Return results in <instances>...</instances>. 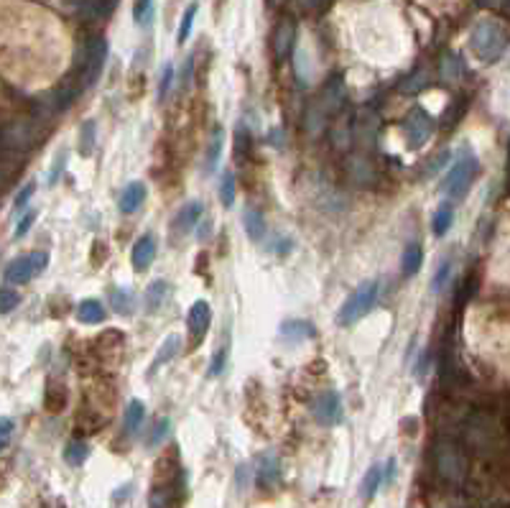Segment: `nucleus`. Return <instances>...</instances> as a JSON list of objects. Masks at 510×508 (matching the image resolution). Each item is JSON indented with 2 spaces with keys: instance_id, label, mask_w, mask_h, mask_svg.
<instances>
[{
  "instance_id": "nucleus-3",
  "label": "nucleus",
  "mask_w": 510,
  "mask_h": 508,
  "mask_svg": "<svg viewBox=\"0 0 510 508\" xmlns=\"http://www.w3.org/2000/svg\"><path fill=\"white\" fill-rule=\"evenodd\" d=\"M375 299H378V284L375 281H365V284H360L355 292L347 297V302L339 307L337 324L339 327H350V324L360 322V319L373 309Z\"/></svg>"
},
{
  "instance_id": "nucleus-11",
  "label": "nucleus",
  "mask_w": 510,
  "mask_h": 508,
  "mask_svg": "<svg viewBox=\"0 0 510 508\" xmlns=\"http://www.w3.org/2000/svg\"><path fill=\"white\" fill-rule=\"evenodd\" d=\"M146 194H148V189L143 182H130V184L120 192V202H118V207H120V212H125V215H133L140 204H143Z\"/></svg>"
},
{
  "instance_id": "nucleus-28",
  "label": "nucleus",
  "mask_w": 510,
  "mask_h": 508,
  "mask_svg": "<svg viewBox=\"0 0 510 508\" xmlns=\"http://www.w3.org/2000/svg\"><path fill=\"white\" fill-rule=\"evenodd\" d=\"M220 202L222 207H232L235 204V174L225 172L222 184H220Z\"/></svg>"
},
{
  "instance_id": "nucleus-1",
  "label": "nucleus",
  "mask_w": 510,
  "mask_h": 508,
  "mask_svg": "<svg viewBox=\"0 0 510 508\" xmlns=\"http://www.w3.org/2000/svg\"><path fill=\"white\" fill-rule=\"evenodd\" d=\"M505 46H508V33L497 21L482 18L475 23L470 33V49L472 54L480 59L482 64H492L503 57Z\"/></svg>"
},
{
  "instance_id": "nucleus-27",
  "label": "nucleus",
  "mask_w": 510,
  "mask_h": 508,
  "mask_svg": "<svg viewBox=\"0 0 510 508\" xmlns=\"http://www.w3.org/2000/svg\"><path fill=\"white\" fill-rule=\"evenodd\" d=\"M153 13H156L153 0H135L133 3V21L140 28H148L153 23Z\"/></svg>"
},
{
  "instance_id": "nucleus-14",
  "label": "nucleus",
  "mask_w": 510,
  "mask_h": 508,
  "mask_svg": "<svg viewBox=\"0 0 510 508\" xmlns=\"http://www.w3.org/2000/svg\"><path fill=\"white\" fill-rule=\"evenodd\" d=\"M105 317H108V311L100 299H84L82 304L76 307V319L82 324H100L105 322Z\"/></svg>"
},
{
  "instance_id": "nucleus-4",
  "label": "nucleus",
  "mask_w": 510,
  "mask_h": 508,
  "mask_svg": "<svg viewBox=\"0 0 510 508\" xmlns=\"http://www.w3.org/2000/svg\"><path fill=\"white\" fill-rule=\"evenodd\" d=\"M46 263H49V253L46 250H36V253H28V255H18V258H13L11 263L6 266V281L13 286H23L38 276V273L44 271Z\"/></svg>"
},
{
  "instance_id": "nucleus-21",
  "label": "nucleus",
  "mask_w": 510,
  "mask_h": 508,
  "mask_svg": "<svg viewBox=\"0 0 510 508\" xmlns=\"http://www.w3.org/2000/svg\"><path fill=\"white\" fill-rule=\"evenodd\" d=\"M278 477H280L278 458H276V455H263V458L258 460V480H261L263 485H276Z\"/></svg>"
},
{
  "instance_id": "nucleus-29",
  "label": "nucleus",
  "mask_w": 510,
  "mask_h": 508,
  "mask_svg": "<svg viewBox=\"0 0 510 508\" xmlns=\"http://www.w3.org/2000/svg\"><path fill=\"white\" fill-rule=\"evenodd\" d=\"M171 87H174V64L166 62L159 77V100H166L169 92H171Z\"/></svg>"
},
{
  "instance_id": "nucleus-26",
  "label": "nucleus",
  "mask_w": 510,
  "mask_h": 508,
  "mask_svg": "<svg viewBox=\"0 0 510 508\" xmlns=\"http://www.w3.org/2000/svg\"><path fill=\"white\" fill-rule=\"evenodd\" d=\"M89 458V447L87 442H79V439H74V442H69V445L64 447V460H67V465H72V468H79V465H84V460Z\"/></svg>"
},
{
  "instance_id": "nucleus-42",
  "label": "nucleus",
  "mask_w": 510,
  "mask_h": 508,
  "mask_svg": "<svg viewBox=\"0 0 510 508\" xmlns=\"http://www.w3.org/2000/svg\"><path fill=\"white\" fill-rule=\"evenodd\" d=\"M248 475H250V468L248 465H240V468H237V485H240V488H248Z\"/></svg>"
},
{
  "instance_id": "nucleus-7",
  "label": "nucleus",
  "mask_w": 510,
  "mask_h": 508,
  "mask_svg": "<svg viewBox=\"0 0 510 508\" xmlns=\"http://www.w3.org/2000/svg\"><path fill=\"white\" fill-rule=\"evenodd\" d=\"M105 59H108V41H105V38H95V41L84 49V62H82V67H84L82 84L84 87H92V84L100 79Z\"/></svg>"
},
{
  "instance_id": "nucleus-35",
  "label": "nucleus",
  "mask_w": 510,
  "mask_h": 508,
  "mask_svg": "<svg viewBox=\"0 0 510 508\" xmlns=\"http://www.w3.org/2000/svg\"><path fill=\"white\" fill-rule=\"evenodd\" d=\"M449 159H452V151H441L436 159L429 164V169H426V177H434V174H439L441 169H444L446 164H449Z\"/></svg>"
},
{
  "instance_id": "nucleus-22",
  "label": "nucleus",
  "mask_w": 510,
  "mask_h": 508,
  "mask_svg": "<svg viewBox=\"0 0 510 508\" xmlns=\"http://www.w3.org/2000/svg\"><path fill=\"white\" fill-rule=\"evenodd\" d=\"M197 13H199L197 3H189V6H186V11L181 13V21H178V28H176V44H178V46L189 41L191 28H194V18H197Z\"/></svg>"
},
{
  "instance_id": "nucleus-23",
  "label": "nucleus",
  "mask_w": 510,
  "mask_h": 508,
  "mask_svg": "<svg viewBox=\"0 0 510 508\" xmlns=\"http://www.w3.org/2000/svg\"><path fill=\"white\" fill-rule=\"evenodd\" d=\"M452 223H454V207L452 204H441L439 210H436V215H434V220H431L434 236L444 238L446 233H449V228H452Z\"/></svg>"
},
{
  "instance_id": "nucleus-36",
  "label": "nucleus",
  "mask_w": 510,
  "mask_h": 508,
  "mask_svg": "<svg viewBox=\"0 0 510 508\" xmlns=\"http://www.w3.org/2000/svg\"><path fill=\"white\" fill-rule=\"evenodd\" d=\"M21 304V297L18 292H13V289H3V314H11L16 307Z\"/></svg>"
},
{
  "instance_id": "nucleus-20",
  "label": "nucleus",
  "mask_w": 510,
  "mask_h": 508,
  "mask_svg": "<svg viewBox=\"0 0 510 508\" xmlns=\"http://www.w3.org/2000/svg\"><path fill=\"white\" fill-rule=\"evenodd\" d=\"M421 260H424V250H421L419 243H408L406 248H403V255H401V271L403 276H416L421 268Z\"/></svg>"
},
{
  "instance_id": "nucleus-39",
  "label": "nucleus",
  "mask_w": 510,
  "mask_h": 508,
  "mask_svg": "<svg viewBox=\"0 0 510 508\" xmlns=\"http://www.w3.org/2000/svg\"><path fill=\"white\" fill-rule=\"evenodd\" d=\"M64 166H67V151H62V156L54 159V169H51V174H49V184H57V179L62 177Z\"/></svg>"
},
{
  "instance_id": "nucleus-16",
  "label": "nucleus",
  "mask_w": 510,
  "mask_h": 508,
  "mask_svg": "<svg viewBox=\"0 0 510 508\" xmlns=\"http://www.w3.org/2000/svg\"><path fill=\"white\" fill-rule=\"evenodd\" d=\"M178 350H181V337L178 335L166 337V343L161 345V350L156 353V358H153V363H151V368H148V375H153L156 370L161 368V365H166L169 360H174V358L178 355Z\"/></svg>"
},
{
  "instance_id": "nucleus-13",
  "label": "nucleus",
  "mask_w": 510,
  "mask_h": 508,
  "mask_svg": "<svg viewBox=\"0 0 510 508\" xmlns=\"http://www.w3.org/2000/svg\"><path fill=\"white\" fill-rule=\"evenodd\" d=\"M222 146H225V131L222 128H215L210 143H207V153H204V174H207V177L215 172L220 159H222Z\"/></svg>"
},
{
  "instance_id": "nucleus-40",
  "label": "nucleus",
  "mask_w": 510,
  "mask_h": 508,
  "mask_svg": "<svg viewBox=\"0 0 510 508\" xmlns=\"http://www.w3.org/2000/svg\"><path fill=\"white\" fill-rule=\"evenodd\" d=\"M191 72H194V57H186L184 59V67H181V74H178V82H181V87H189Z\"/></svg>"
},
{
  "instance_id": "nucleus-30",
  "label": "nucleus",
  "mask_w": 510,
  "mask_h": 508,
  "mask_svg": "<svg viewBox=\"0 0 510 508\" xmlns=\"http://www.w3.org/2000/svg\"><path fill=\"white\" fill-rule=\"evenodd\" d=\"M169 429H171V421L166 419V416H164V419H159V421H156V424H153L151 437H148L146 445H148V447H159L161 442H164V439H166V434H169Z\"/></svg>"
},
{
  "instance_id": "nucleus-24",
  "label": "nucleus",
  "mask_w": 510,
  "mask_h": 508,
  "mask_svg": "<svg viewBox=\"0 0 510 508\" xmlns=\"http://www.w3.org/2000/svg\"><path fill=\"white\" fill-rule=\"evenodd\" d=\"M97 146V126L95 121H84L79 128V153L82 156H92Z\"/></svg>"
},
{
  "instance_id": "nucleus-9",
  "label": "nucleus",
  "mask_w": 510,
  "mask_h": 508,
  "mask_svg": "<svg viewBox=\"0 0 510 508\" xmlns=\"http://www.w3.org/2000/svg\"><path fill=\"white\" fill-rule=\"evenodd\" d=\"M210 322H212V309L210 304L204 302V299H199V302H194L189 309V317H186V327H189V335L194 343H199L204 335H207V330H210Z\"/></svg>"
},
{
  "instance_id": "nucleus-10",
  "label": "nucleus",
  "mask_w": 510,
  "mask_h": 508,
  "mask_svg": "<svg viewBox=\"0 0 510 508\" xmlns=\"http://www.w3.org/2000/svg\"><path fill=\"white\" fill-rule=\"evenodd\" d=\"M153 258H156V241L151 236H140L130 250V263H133L135 271H146L153 263Z\"/></svg>"
},
{
  "instance_id": "nucleus-2",
  "label": "nucleus",
  "mask_w": 510,
  "mask_h": 508,
  "mask_svg": "<svg viewBox=\"0 0 510 508\" xmlns=\"http://www.w3.org/2000/svg\"><path fill=\"white\" fill-rule=\"evenodd\" d=\"M480 174V159L475 156L472 148H462L449 172L444 174V192L446 197L462 199L470 192V187L475 184V179Z\"/></svg>"
},
{
  "instance_id": "nucleus-6",
  "label": "nucleus",
  "mask_w": 510,
  "mask_h": 508,
  "mask_svg": "<svg viewBox=\"0 0 510 508\" xmlns=\"http://www.w3.org/2000/svg\"><path fill=\"white\" fill-rule=\"evenodd\" d=\"M312 416L317 419V424L322 426H337L342 421V401H339L337 391H324L319 394L312 404Z\"/></svg>"
},
{
  "instance_id": "nucleus-5",
  "label": "nucleus",
  "mask_w": 510,
  "mask_h": 508,
  "mask_svg": "<svg viewBox=\"0 0 510 508\" xmlns=\"http://www.w3.org/2000/svg\"><path fill=\"white\" fill-rule=\"evenodd\" d=\"M403 131H406L408 146L424 148L429 140L434 138V133H436V121H434L426 110L416 108L406 115V126H403Z\"/></svg>"
},
{
  "instance_id": "nucleus-19",
  "label": "nucleus",
  "mask_w": 510,
  "mask_h": 508,
  "mask_svg": "<svg viewBox=\"0 0 510 508\" xmlns=\"http://www.w3.org/2000/svg\"><path fill=\"white\" fill-rule=\"evenodd\" d=\"M108 299H110V307H113L118 314H133L135 297H133V292H128L125 286H115V289H110Z\"/></svg>"
},
{
  "instance_id": "nucleus-38",
  "label": "nucleus",
  "mask_w": 510,
  "mask_h": 508,
  "mask_svg": "<svg viewBox=\"0 0 510 508\" xmlns=\"http://www.w3.org/2000/svg\"><path fill=\"white\" fill-rule=\"evenodd\" d=\"M288 46H291V26H286V28H280L278 31V44H276V51L283 57V54L288 51Z\"/></svg>"
},
{
  "instance_id": "nucleus-17",
  "label": "nucleus",
  "mask_w": 510,
  "mask_h": 508,
  "mask_svg": "<svg viewBox=\"0 0 510 508\" xmlns=\"http://www.w3.org/2000/svg\"><path fill=\"white\" fill-rule=\"evenodd\" d=\"M143 416H146V407H143V401L133 399L130 404H128L125 414H123V426H125V434H128V437H135V434L140 432Z\"/></svg>"
},
{
  "instance_id": "nucleus-31",
  "label": "nucleus",
  "mask_w": 510,
  "mask_h": 508,
  "mask_svg": "<svg viewBox=\"0 0 510 508\" xmlns=\"http://www.w3.org/2000/svg\"><path fill=\"white\" fill-rule=\"evenodd\" d=\"M449 276H452V260H444L439 266V271L434 273L431 279V292H441L446 286V281H449Z\"/></svg>"
},
{
  "instance_id": "nucleus-32",
  "label": "nucleus",
  "mask_w": 510,
  "mask_h": 508,
  "mask_svg": "<svg viewBox=\"0 0 510 508\" xmlns=\"http://www.w3.org/2000/svg\"><path fill=\"white\" fill-rule=\"evenodd\" d=\"M33 192H36V184L33 182H28V184H23V189L16 194V199H13V210L16 212H23L26 204H28V199L33 197Z\"/></svg>"
},
{
  "instance_id": "nucleus-12",
  "label": "nucleus",
  "mask_w": 510,
  "mask_h": 508,
  "mask_svg": "<svg viewBox=\"0 0 510 508\" xmlns=\"http://www.w3.org/2000/svg\"><path fill=\"white\" fill-rule=\"evenodd\" d=\"M280 337L288 340V343H304V340H312L317 337L312 322H304V319H288V322L280 324Z\"/></svg>"
},
{
  "instance_id": "nucleus-8",
  "label": "nucleus",
  "mask_w": 510,
  "mask_h": 508,
  "mask_svg": "<svg viewBox=\"0 0 510 508\" xmlns=\"http://www.w3.org/2000/svg\"><path fill=\"white\" fill-rule=\"evenodd\" d=\"M204 215V204L199 202V199H191V202H186L181 210L174 215L171 220V230L174 236H189L191 230L197 228L199 217Z\"/></svg>"
},
{
  "instance_id": "nucleus-15",
  "label": "nucleus",
  "mask_w": 510,
  "mask_h": 508,
  "mask_svg": "<svg viewBox=\"0 0 510 508\" xmlns=\"http://www.w3.org/2000/svg\"><path fill=\"white\" fill-rule=\"evenodd\" d=\"M242 225H245V233L253 243H261L266 236V220H263V212H258L255 207H245L242 210Z\"/></svg>"
},
{
  "instance_id": "nucleus-34",
  "label": "nucleus",
  "mask_w": 510,
  "mask_h": 508,
  "mask_svg": "<svg viewBox=\"0 0 510 508\" xmlns=\"http://www.w3.org/2000/svg\"><path fill=\"white\" fill-rule=\"evenodd\" d=\"M225 363H227V348H220L215 353V358H212V363H210V378H217V375L222 373Z\"/></svg>"
},
{
  "instance_id": "nucleus-25",
  "label": "nucleus",
  "mask_w": 510,
  "mask_h": 508,
  "mask_svg": "<svg viewBox=\"0 0 510 508\" xmlns=\"http://www.w3.org/2000/svg\"><path fill=\"white\" fill-rule=\"evenodd\" d=\"M380 485H382V468H380V465H373V468L365 473L363 485H360V493H363L365 501H370V498L375 496Z\"/></svg>"
},
{
  "instance_id": "nucleus-18",
  "label": "nucleus",
  "mask_w": 510,
  "mask_h": 508,
  "mask_svg": "<svg viewBox=\"0 0 510 508\" xmlns=\"http://www.w3.org/2000/svg\"><path fill=\"white\" fill-rule=\"evenodd\" d=\"M169 299V284L164 279H156L148 284L146 294H143V302H146L148 311H159L164 307V302Z\"/></svg>"
},
{
  "instance_id": "nucleus-41",
  "label": "nucleus",
  "mask_w": 510,
  "mask_h": 508,
  "mask_svg": "<svg viewBox=\"0 0 510 508\" xmlns=\"http://www.w3.org/2000/svg\"><path fill=\"white\" fill-rule=\"evenodd\" d=\"M393 477H395V460L390 458L388 463H385V470H382V483L385 485L393 483Z\"/></svg>"
},
{
  "instance_id": "nucleus-33",
  "label": "nucleus",
  "mask_w": 510,
  "mask_h": 508,
  "mask_svg": "<svg viewBox=\"0 0 510 508\" xmlns=\"http://www.w3.org/2000/svg\"><path fill=\"white\" fill-rule=\"evenodd\" d=\"M36 217H38V210L23 212V215H21V220H18V225H16V230H13V236H16V238H23L26 233L31 230V225L36 223Z\"/></svg>"
},
{
  "instance_id": "nucleus-37",
  "label": "nucleus",
  "mask_w": 510,
  "mask_h": 508,
  "mask_svg": "<svg viewBox=\"0 0 510 508\" xmlns=\"http://www.w3.org/2000/svg\"><path fill=\"white\" fill-rule=\"evenodd\" d=\"M13 426H16V421H13L11 416H3V419H0V447H3V450H6L8 442H11Z\"/></svg>"
}]
</instances>
